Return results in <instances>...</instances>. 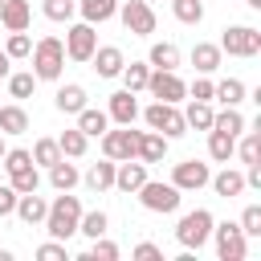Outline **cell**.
<instances>
[{"label": "cell", "mask_w": 261, "mask_h": 261, "mask_svg": "<svg viewBox=\"0 0 261 261\" xmlns=\"http://www.w3.org/2000/svg\"><path fill=\"white\" fill-rule=\"evenodd\" d=\"M77 220H82V200L61 192V196L49 200V212H45L41 224H45V232L53 241H69V237H77Z\"/></svg>", "instance_id": "obj_1"}, {"label": "cell", "mask_w": 261, "mask_h": 261, "mask_svg": "<svg viewBox=\"0 0 261 261\" xmlns=\"http://www.w3.org/2000/svg\"><path fill=\"white\" fill-rule=\"evenodd\" d=\"M33 77L37 82H57L61 77V69H65V45H61V37H41V41H33Z\"/></svg>", "instance_id": "obj_2"}, {"label": "cell", "mask_w": 261, "mask_h": 261, "mask_svg": "<svg viewBox=\"0 0 261 261\" xmlns=\"http://www.w3.org/2000/svg\"><path fill=\"white\" fill-rule=\"evenodd\" d=\"M212 224H216V216H212L208 208H192V212L179 216V224H175V241H179L184 249L200 253V249L208 245V237H212Z\"/></svg>", "instance_id": "obj_3"}, {"label": "cell", "mask_w": 261, "mask_h": 261, "mask_svg": "<svg viewBox=\"0 0 261 261\" xmlns=\"http://www.w3.org/2000/svg\"><path fill=\"white\" fill-rule=\"evenodd\" d=\"M147 130H159L163 139H184L188 135V122H184V110L175 102H151L147 110H139Z\"/></svg>", "instance_id": "obj_4"}, {"label": "cell", "mask_w": 261, "mask_h": 261, "mask_svg": "<svg viewBox=\"0 0 261 261\" xmlns=\"http://www.w3.org/2000/svg\"><path fill=\"white\" fill-rule=\"evenodd\" d=\"M135 196H139V204H143L147 212H159V216H171V212L179 208V200H184V192H179L171 179L163 184V179H151V175L143 179V188H139Z\"/></svg>", "instance_id": "obj_5"}, {"label": "cell", "mask_w": 261, "mask_h": 261, "mask_svg": "<svg viewBox=\"0 0 261 261\" xmlns=\"http://www.w3.org/2000/svg\"><path fill=\"white\" fill-rule=\"evenodd\" d=\"M216 45L228 57H257L261 53V29H253V24H228Z\"/></svg>", "instance_id": "obj_6"}, {"label": "cell", "mask_w": 261, "mask_h": 261, "mask_svg": "<svg viewBox=\"0 0 261 261\" xmlns=\"http://www.w3.org/2000/svg\"><path fill=\"white\" fill-rule=\"evenodd\" d=\"M208 241H216V257H220V261H245V253H249V237L241 232L237 220L212 224V237H208Z\"/></svg>", "instance_id": "obj_7"}, {"label": "cell", "mask_w": 261, "mask_h": 261, "mask_svg": "<svg viewBox=\"0 0 261 261\" xmlns=\"http://www.w3.org/2000/svg\"><path fill=\"white\" fill-rule=\"evenodd\" d=\"M118 20H122V29L130 33V37H151L155 33V8L147 4V0H118V12H114Z\"/></svg>", "instance_id": "obj_8"}, {"label": "cell", "mask_w": 261, "mask_h": 261, "mask_svg": "<svg viewBox=\"0 0 261 261\" xmlns=\"http://www.w3.org/2000/svg\"><path fill=\"white\" fill-rule=\"evenodd\" d=\"M65 57L69 61H77V65H86L90 57H94V49H98V33H94V24H86V20H73L69 29H65Z\"/></svg>", "instance_id": "obj_9"}, {"label": "cell", "mask_w": 261, "mask_h": 261, "mask_svg": "<svg viewBox=\"0 0 261 261\" xmlns=\"http://www.w3.org/2000/svg\"><path fill=\"white\" fill-rule=\"evenodd\" d=\"M147 94L155 98V102H184L188 98V82L175 73V69H151V77H147Z\"/></svg>", "instance_id": "obj_10"}, {"label": "cell", "mask_w": 261, "mask_h": 261, "mask_svg": "<svg viewBox=\"0 0 261 261\" xmlns=\"http://www.w3.org/2000/svg\"><path fill=\"white\" fill-rule=\"evenodd\" d=\"M139 135H143V130H135V122H130V126H118V130L106 126V130L98 135V139H102V155L114 159V163H118V159H135V151H139Z\"/></svg>", "instance_id": "obj_11"}, {"label": "cell", "mask_w": 261, "mask_h": 261, "mask_svg": "<svg viewBox=\"0 0 261 261\" xmlns=\"http://www.w3.org/2000/svg\"><path fill=\"white\" fill-rule=\"evenodd\" d=\"M208 175H212V167L200 163V159H184V163L171 167V184H175L179 192H200V188H208Z\"/></svg>", "instance_id": "obj_12"}, {"label": "cell", "mask_w": 261, "mask_h": 261, "mask_svg": "<svg viewBox=\"0 0 261 261\" xmlns=\"http://www.w3.org/2000/svg\"><path fill=\"white\" fill-rule=\"evenodd\" d=\"M143 179H147V163H143V159H118V163H114V188H118V192L135 196V192L143 188Z\"/></svg>", "instance_id": "obj_13"}, {"label": "cell", "mask_w": 261, "mask_h": 261, "mask_svg": "<svg viewBox=\"0 0 261 261\" xmlns=\"http://www.w3.org/2000/svg\"><path fill=\"white\" fill-rule=\"evenodd\" d=\"M106 118L118 122V126H130V122L139 118V98H135L130 90H114L110 102H106Z\"/></svg>", "instance_id": "obj_14"}, {"label": "cell", "mask_w": 261, "mask_h": 261, "mask_svg": "<svg viewBox=\"0 0 261 261\" xmlns=\"http://www.w3.org/2000/svg\"><path fill=\"white\" fill-rule=\"evenodd\" d=\"M90 65H94V73H98V77H118V73H122V65H126V57H122V49H118V45H98V49H94V57H90Z\"/></svg>", "instance_id": "obj_15"}, {"label": "cell", "mask_w": 261, "mask_h": 261, "mask_svg": "<svg viewBox=\"0 0 261 261\" xmlns=\"http://www.w3.org/2000/svg\"><path fill=\"white\" fill-rule=\"evenodd\" d=\"M208 184H212V192L220 196V200H237L241 192H245V171H237V167H220L216 175H208Z\"/></svg>", "instance_id": "obj_16"}, {"label": "cell", "mask_w": 261, "mask_h": 261, "mask_svg": "<svg viewBox=\"0 0 261 261\" xmlns=\"http://www.w3.org/2000/svg\"><path fill=\"white\" fill-rule=\"evenodd\" d=\"M167 147H171V139H163L159 130H143V135H139L135 159H143L147 167H151V163H163V159H167Z\"/></svg>", "instance_id": "obj_17"}, {"label": "cell", "mask_w": 261, "mask_h": 261, "mask_svg": "<svg viewBox=\"0 0 261 261\" xmlns=\"http://www.w3.org/2000/svg\"><path fill=\"white\" fill-rule=\"evenodd\" d=\"M45 212H49V200H45V196H37V192H20V196H16L12 216H20L29 228H33V224H41V220H45Z\"/></svg>", "instance_id": "obj_18"}, {"label": "cell", "mask_w": 261, "mask_h": 261, "mask_svg": "<svg viewBox=\"0 0 261 261\" xmlns=\"http://www.w3.org/2000/svg\"><path fill=\"white\" fill-rule=\"evenodd\" d=\"M0 24H4L8 33L29 29V24H33V4H29V0H4V4H0Z\"/></svg>", "instance_id": "obj_19"}, {"label": "cell", "mask_w": 261, "mask_h": 261, "mask_svg": "<svg viewBox=\"0 0 261 261\" xmlns=\"http://www.w3.org/2000/svg\"><path fill=\"white\" fill-rule=\"evenodd\" d=\"M220 61H224V53H220V45H212V41H196L192 45V65H196V73H216L220 69Z\"/></svg>", "instance_id": "obj_20"}, {"label": "cell", "mask_w": 261, "mask_h": 261, "mask_svg": "<svg viewBox=\"0 0 261 261\" xmlns=\"http://www.w3.org/2000/svg\"><path fill=\"white\" fill-rule=\"evenodd\" d=\"M86 98H90V94H86V86H77V82H65V86H57V94H53V106H57L61 114H77L82 106H90Z\"/></svg>", "instance_id": "obj_21"}, {"label": "cell", "mask_w": 261, "mask_h": 261, "mask_svg": "<svg viewBox=\"0 0 261 261\" xmlns=\"http://www.w3.org/2000/svg\"><path fill=\"white\" fill-rule=\"evenodd\" d=\"M82 179H86V188H90V192H110V188H114V159H106V155H102L98 163H90V167H86V175H82Z\"/></svg>", "instance_id": "obj_22"}, {"label": "cell", "mask_w": 261, "mask_h": 261, "mask_svg": "<svg viewBox=\"0 0 261 261\" xmlns=\"http://www.w3.org/2000/svg\"><path fill=\"white\" fill-rule=\"evenodd\" d=\"M114 12H118V0H77V16L86 24H106L114 20Z\"/></svg>", "instance_id": "obj_23"}, {"label": "cell", "mask_w": 261, "mask_h": 261, "mask_svg": "<svg viewBox=\"0 0 261 261\" xmlns=\"http://www.w3.org/2000/svg\"><path fill=\"white\" fill-rule=\"evenodd\" d=\"M245 98H249V86L241 77H224L212 86V102H220V106H241Z\"/></svg>", "instance_id": "obj_24"}, {"label": "cell", "mask_w": 261, "mask_h": 261, "mask_svg": "<svg viewBox=\"0 0 261 261\" xmlns=\"http://www.w3.org/2000/svg\"><path fill=\"white\" fill-rule=\"evenodd\" d=\"M77 179H82V171H77V163H69L65 155L49 167V184H53L57 192H73V188H77Z\"/></svg>", "instance_id": "obj_25"}, {"label": "cell", "mask_w": 261, "mask_h": 261, "mask_svg": "<svg viewBox=\"0 0 261 261\" xmlns=\"http://www.w3.org/2000/svg\"><path fill=\"white\" fill-rule=\"evenodd\" d=\"M24 130H29V110L20 102L0 106V135H24Z\"/></svg>", "instance_id": "obj_26"}, {"label": "cell", "mask_w": 261, "mask_h": 261, "mask_svg": "<svg viewBox=\"0 0 261 261\" xmlns=\"http://www.w3.org/2000/svg\"><path fill=\"white\" fill-rule=\"evenodd\" d=\"M147 65H151V69H179V45L155 41L151 53H147Z\"/></svg>", "instance_id": "obj_27"}, {"label": "cell", "mask_w": 261, "mask_h": 261, "mask_svg": "<svg viewBox=\"0 0 261 261\" xmlns=\"http://www.w3.org/2000/svg\"><path fill=\"white\" fill-rule=\"evenodd\" d=\"M212 102H196V98H188V106H184V122H188V130H212Z\"/></svg>", "instance_id": "obj_28"}, {"label": "cell", "mask_w": 261, "mask_h": 261, "mask_svg": "<svg viewBox=\"0 0 261 261\" xmlns=\"http://www.w3.org/2000/svg\"><path fill=\"white\" fill-rule=\"evenodd\" d=\"M106 126H110L106 110H94V106H82V110H77V130H82L86 139H98Z\"/></svg>", "instance_id": "obj_29"}, {"label": "cell", "mask_w": 261, "mask_h": 261, "mask_svg": "<svg viewBox=\"0 0 261 261\" xmlns=\"http://www.w3.org/2000/svg\"><path fill=\"white\" fill-rule=\"evenodd\" d=\"M245 126H249V122H245V114H241L237 106H224V110L212 114V130H224V135H232V139L245 135Z\"/></svg>", "instance_id": "obj_30"}, {"label": "cell", "mask_w": 261, "mask_h": 261, "mask_svg": "<svg viewBox=\"0 0 261 261\" xmlns=\"http://www.w3.org/2000/svg\"><path fill=\"white\" fill-rule=\"evenodd\" d=\"M237 139H241V135H237ZM232 155H241L245 167H249V163H261V126H245V139L237 143Z\"/></svg>", "instance_id": "obj_31"}, {"label": "cell", "mask_w": 261, "mask_h": 261, "mask_svg": "<svg viewBox=\"0 0 261 261\" xmlns=\"http://www.w3.org/2000/svg\"><path fill=\"white\" fill-rule=\"evenodd\" d=\"M118 77H122V90H130V94H139V90H147V77H151V65H147V61H126Z\"/></svg>", "instance_id": "obj_32"}, {"label": "cell", "mask_w": 261, "mask_h": 261, "mask_svg": "<svg viewBox=\"0 0 261 261\" xmlns=\"http://www.w3.org/2000/svg\"><path fill=\"white\" fill-rule=\"evenodd\" d=\"M232 151H237V139H232V135H224V130H208V159H212V163H228Z\"/></svg>", "instance_id": "obj_33"}, {"label": "cell", "mask_w": 261, "mask_h": 261, "mask_svg": "<svg viewBox=\"0 0 261 261\" xmlns=\"http://www.w3.org/2000/svg\"><path fill=\"white\" fill-rule=\"evenodd\" d=\"M106 228H110V216H106L102 208H94V212H86V208H82V220H77V232H82L86 241H94V237H106Z\"/></svg>", "instance_id": "obj_34"}, {"label": "cell", "mask_w": 261, "mask_h": 261, "mask_svg": "<svg viewBox=\"0 0 261 261\" xmlns=\"http://www.w3.org/2000/svg\"><path fill=\"white\" fill-rule=\"evenodd\" d=\"M57 147H61V155H65V159H82V155H86V147H90V139H86L77 126H69V130H61V135H57Z\"/></svg>", "instance_id": "obj_35"}, {"label": "cell", "mask_w": 261, "mask_h": 261, "mask_svg": "<svg viewBox=\"0 0 261 261\" xmlns=\"http://www.w3.org/2000/svg\"><path fill=\"white\" fill-rule=\"evenodd\" d=\"M41 12L53 20V24H69L77 16V0H41Z\"/></svg>", "instance_id": "obj_36"}, {"label": "cell", "mask_w": 261, "mask_h": 261, "mask_svg": "<svg viewBox=\"0 0 261 261\" xmlns=\"http://www.w3.org/2000/svg\"><path fill=\"white\" fill-rule=\"evenodd\" d=\"M4 82H8V94H12L16 102H24V98H33V90H37V77H33V69H20V73H8Z\"/></svg>", "instance_id": "obj_37"}, {"label": "cell", "mask_w": 261, "mask_h": 261, "mask_svg": "<svg viewBox=\"0 0 261 261\" xmlns=\"http://www.w3.org/2000/svg\"><path fill=\"white\" fill-rule=\"evenodd\" d=\"M8 184H12V192H16V196H20V192H37V188H41L37 163H29V167H16V171H8Z\"/></svg>", "instance_id": "obj_38"}, {"label": "cell", "mask_w": 261, "mask_h": 261, "mask_svg": "<svg viewBox=\"0 0 261 261\" xmlns=\"http://www.w3.org/2000/svg\"><path fill=\"white\" fill-rule=\"evenodd\" d=\"M77 261H118V245H114V241H106V237H94V241H90V249H86Z\"/></svg>", "instance_id": "obj_39"}, {"label": "cell", "mask_w": 261, "mask_h": 261, "mask_svg": "<svg viewBox=\"0 0 261 261\" xmlns=\"http://www.w3.org/2000/svg\"><path fill=\"white\" fill-rule=\"evenodd\" d=\"M171 12L179 24H200L204 20V0H171Z\"/></svg>", "instance_id": "obj_40"}, {"label": "cell", "mask_w": 261, "mask_h": 261, "mask_svg": "<svg viewBox=\"0 0 261 261\" xmlns=\"http://www.w3.org/2000/svg\"><path fill=\"white\" fill-rule=\"evenodd\" d=\"M4 53H8L12 61H24V57L33 53V37H29V29H20V33H8V41H4Z\"/></svg>", "instance_id": "obj_41"}, {"label": "cell", "mask_w": 261, "mask_h": 261, "mask_svg": "<svg viewBox=\"0 0 261 261\" xmlns=\"http://www.w3.org/2000/svg\"><path fill=\"white\" fill-rule=\"evenodd\" d=\"M57 159H61L57 139H37V143H33V163H37V167H53Z\"/></svg>", "instance_id": "obj_42"}, {"label": "cell", "mask_w": 261, "mask_h": 261, "mask_svg": "<svg viewBox=\"0 0 261 261\" xmlns=\"http://www.w3.org/2000/svg\"><path fill=\"white\" fill-rule=\"evenodd\" d=\"M29 163H33V151H24V147H8V151H4V159H0V171L8 175V171L29 167Z\"/></svg>", "instance_id": "obj_43"}, {"label": "cell", "mask_w": 261, "mask_h": 261, "mask_svg": "<svg viewBox=\"0 0 261 261\" xmlns=\"http://www.w3.org/2000/svg\"><path fill=\"white\" fill-rule=\"evenodd\" d=\"M241 232L245 237H261V204H245V212H241Z\"/></svg>", "instance_id": "obj_44"}, {"label": "cell", "mask_w": 261, "mask_h": 261, "mask_svg": "<svg viewBox=\"0 0 261 261\" xmlns=\"http://www.w3.org/2000/svg\"><path fill=\"white\" fill-rule=\"evenodd\" d=\"M69 257V249H65V241H45V245H37V261H65Z\"/></svg>", "instance_id": "obj_45"}, {"label": "cell", "mask_w": 261, "mask_h": 261, "mask_svg": "<svg viewBox=\"0 0 261 261\" xmlns=\"http://www.w3.org/2000/svg\"><path fill=\"white\" fill-rule=\"evenodd\" d=\"M212 86H216V82H212L208 73H200V77L188 86V98H196V102H212Z\"/></svg>", "instance_id": "obj_46"}, {"label": "cell", "mask_w": 261, "mask_h": 261, "mask_svg": "<svg viewBox=\"0 0 261 261\" xmlns=\"http://www.w3.org/2000/svg\"><path fill=\"white\" fill-rule=\"evenodd\" d=\"M130 257H135V261H163V249H159L155 241H139V245L130 249Z\"/></svg>", "instance_id": "obj_47"}, {"label": "cell", "mask_w": 261, "mask_h": 261, "mask_svg": "<svg viewBox=\"0 0 261 261\" xmlns=\"http://www.w3.org/2000/svg\"><path fill=\"white\" fill-rule=\"evenodd\" d=\"M12 208H16V192L8 179H0V216H12Z\"/></svg>", "instance_id": "obj_48"}, {"label": "cell", "mask_w": 261, "mask_h": 261, "mask_svg": "<svg viewBox=\"0 0 261 261\" xmlns=\"http://www.w3.org/2000/svg\"><path fill=\"white\" fill-rule=\"evenodd\" d=\"M245 188H257L261 192V163H249L245 167Z\"/></svg>", "instance_id": "obj_49"}, {"label": "cell", "mask_w": 261, "mask_h": 261, "mask_svg": "<svg viewBox=\"0 0 261 261\" xmlns=\"http://www.w3.org/2000/svg\"><path fill=\"white\" fill-rule=\"evenodd\" d=\"M8 73H12V57H8V53H4V49H0V82H4V77H8Z\"/></svg>", "instance_id": "obj_50"}, {"label": "cell", "mask_w": 261, "mask_h": 261, "mask_svg": "<svg viewBox=\"0 0 261 261\" xmlns=\"http://www.w3.org/2000/svg\"><path fill=\"white\" fill-rule=\"evenodd\" d=\"M4 151H8V147H4V135H0V159H4Z\"/></svg>", "instance_id": "obj_51"}, {"label": "cell", "mask_w": 261, "mask_h": 261, "mask_svg": "<svg viewBox=\"0 0 261 261\" xmlns=\"http://www.w3.org/2000/svg\"><path fill=\"white\" fill-rule=\"evenodd\" d=\"M0 4H4V0H0Z\"/></svg>", "instance_id": "obj_52"}]
</instances>
